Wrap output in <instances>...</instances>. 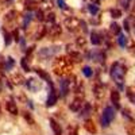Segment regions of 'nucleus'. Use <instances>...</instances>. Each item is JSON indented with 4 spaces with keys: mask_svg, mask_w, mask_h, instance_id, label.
<instances>
[{
    "mask_svg": "<svg viewBox=\"0 0 135 135\" xmlns=\"http://www.w3.org/2000/svg\"><path fill=\"white\" fill-rule=\"evenodd\" d=\"M126 131H127L128 135H135V124H127Z\"/></svg>",
    "mask_w": 135,
    "mask_h": 135,
    "instance_id": "cd10ccee",
    "label": "nucleus"
},
{
    "mask_svg": "<svg viewBox=\"0 0 135 135\" xmlns=\"http://www.w3.org/2000/svg\"><path fill=\"white\" fill-rule=\"evenodd\" d=\"M76 43H77V47L80 46V47H85V45H86V39L85 38H83V37H78L77 38V41H76Z\"/></svg>",
    "mask_w": 135,
    "mask_h": 135,
    "instance_id": "bb28decb",
    "label": "nucleus"
},
{
    "mask_svg": "<svg viewBox=\"0 0 135 135\" xmlns=\"http://www.w3.org/2000/svg\"><path fill=\"white\" fill-rule=\"evenodd\" d=\"M111 15H112V18H115V19L120 18V16H122L120 8H112V9H111Z\"/></svg>",
    "mask_w": 135,
    "mask_h": 135,
    "instance_id": "5701e85b",
    "label": "nucleus"
},
{
    "mask_svg": "<svg viewBox=\"0 0 135 135\" xmlns=\"http://www.w3.org/2000/svg\"><path fill=\"white\" fill-rule=\"evenodd\" d=\"M55 101H57V93H55L54 88H53V84H51V85H50V95H49V97H47V105H49V107L54 105Z\"/></svg>",
    "mask_w": 135,
    "mask_h": 135,
    "instance_id": "1a4fd4ad",
    "label": "nucleus"
},
{
    "mask_svg": "<svg viewBox=\"0 0 135 135\" xmlns=\"http://www.w3.org/2000/svg\"><path fill=\"white\" fill-rule=\"evenodd\" d=\"M27 86L31 89V91H34V92H37L38 89L41 88V81H38V80H35V78H30V80L27 81Z\"/></svg>",
    "mask_w": 135,
    "mask_h": 135,
    "instance_id": "9d476101",
    "label": "nucleus"
},
{
    "mask_svg": "<svg viewBox=\"0 0 135 135\" xmlns=\"http://www.w3.org/2000/svg\"><path fill=\"white\" fill-rule=\"evenodd\" d=\"M83 105H84L83 97H76L72 103H70V109L74 111V112H77V111H80V109L83 108Z\"/></svg>",
    "mask_w": 135,
    "mask_h": 135,
    "instance_id": "0eeeda50",
    "label": "nucleus"
},
{
    "mask_svg": "<svg viewBox=\"0 0 135 135\" xmlns=\"http://www.w3.org/2000/svg\"><path fill=\"white\" fill-rule=\"evenodd\" d=\"M15 65V61H14V58H7V65H6V69H11Z\"/></svg>",
    "mask_w": 135,
    "mask_h": 135,
    "instance_id": "2f4dec72",
    "label": "nucleus"
},
{
    "mask_svg": "<svg viewBox=\"0 0 135 135\" xmlns=\"http://www.w3.org/2000/svg\"><path fill=\"white\" fill-rule=\"evenodd\" d=\"M131 2H132V0H118V4L120 6L122 9L127 11L130 8V6H131Z\"/></svg>",
    "mask_w": 135,
    "mask_h": 135,
    "instance_id": "aec40b11",
    "label": "nucleus"
},
{
    "mask_svg": "<svg viewBox=\"0 0 135 135\" xmlns=\"http://www.w3.org/2000/svg\"><path fill=\"white\" fill-rule=\"evenodd\" d=\"M83 73H84V76H85V77H92L93 70H92V68H91V66H84Z\"/></svg>",
    "mask_w": 135,
    "mask_h": 135,
    "instance_id": "b1692460",
    "label": "nucleus"
},
{
    "mask_svg": "<svg viewBox=\"0 0 135 135\" xmlns=\"http://www.w3.org/2000/svg\"><path fill=\"white\" fill-rule=\"evenodd\" d=\"M124 76H126V66L123 62L116 61L111 66V77L120 88H123V83H124Z\"/></svg>",
    "mask_w": 135,
    "mask_h": 135,
    "instance_id": "f257e3e1",
    "label": "nucleus"
},
{
    "mask_svg": "<svg viewBox=\"0 0 135 135\" xmlns=\"http://www.w3.org/2000/svg\"><path fill=\"white\" fill-rule=\"evenodd\" d=\"M53 6H54V2H53V0H42V8H43L45 11L51 9Z\"/></svg>",
    "mask_w": 135,
    "mask_h": 135,
    "instance_id": "4be33fe9",
    "label": "nucleus"
},
{
    "mask_svg": "<svg viewBox=\"0 0 135 135\" xmlns=\"http://www.w3.org/2000/svg\"><path fill=\"white\" fill-rule=\"evenodd\" d=\"M93 92H95V96L97 99H103V96H104V88L101 86L100 84H96L95 88H93Z\"/></svg>",
    "mask_w": 135,
    "mask_h": 135,
    "instance_id": "4468645a",
    "label": "nucleus"
},
{
    "mask_svg": "<svg viewBox=\"0 0 135 135\" xmlns=\"http://www.w3.org/2000/svg\"><path fill=\"white\" fill-rule=\"evenodd\" d=\"M85 130L88 131V132H91V134H96V124L93 123V120H91V119H88L86 122H85Z\"/></svg>",
    "mask_w": 135,
    "mask_h": 135,
    "instance_id": "f8f14e48",
    "label": "nucleus"
},
{
    "mask_svg": "<svg viewBox=\"0 0 135 135\" xmlns=\"http://www.w3.org/2000/svg\"><path fill=\"white\" fill-rule=\"evenodd\" d=\"M9 81L12 83L14 85H22L25 83V77L22 73H12L9 77Z\"/></svg>",
    "mask_w": 135,
    "mask_h": 135,
    "instance_id": "423d86ee",
    "label": "nucleus"
},
{
    "mask_svg": "<svg viewBox=\"0 0 135 135\" xmlns=\"http://www.w3.org/2000/svg\"><path fill=\"white\" fill-rule=\"evenodd\" d=\"M118 42H119V45H120L122 47H126V45H127V37L124 35V34L119 32L118 34Z\"/></svg>",
    "mask_w": 135,
    "mask_h": 135,
    "instance_id": "412c9836",
    "label": "nucleus"
},
{
    "mask_svg": "<svg viewBox=\"0 0 135 135\" xmlns=\"http://www.w3.org/2000/svg\"><path fill=\"white\" fill-rule=\"evenodd\" d=\"M61 32H62L61 27H60L58 25L53 23V25H51V27H50V30H49V35H50L51 38H57V37H60V35H61Z\"/></svg>",
    "mask_w": 135,
    "mask_h": 135,
    "instance_id": "6e6552de",
    "label": "nucleus"
},
{
    "mask_svg": "<svg viewBox=\"0 0 135 135\" xmlns=\"http://www.w3.org/2000/svg\"><path fill=\"white\" fill-rule=\"evenodd\" d=\"M132 30H134V34H135V19L132 20Z\"/></svg>",
    "mask_w": 135,
    "mask_h": 135,
    "instance_id": "4c0bfd02",
    "label": "nucleus"
},
{
    "mask_svg": "<svg viewBox=\"0 0 135 135\" xmlns=\"http://www.w3.org/2000/svg\"><path fill=\"white\" fill-rule=\"evenodd\" d=\"M58 2V6L61 7V8H65V3H64V0H57Z\"/></svg>",
    "mask_w": 135,
    "mask_h": 135,
    "instance_id": "e433bc0d",
    "label": "nucleus"
},
{
    "mask_svg": "<svg viewBox=\"0 0 135 135\" xmlns=\"http://www.w3.org/2000/svg\"><path fill=\"white\" fill-rule=\"evenodd\" d=\"M47 31H46V28H45L43 26L42 27H39V31H38V35H37V39H42L43 38V35L46 34Z\"/></svg>",
    "mask_w": 135,
    "mask_h": 135,
    "instance_id": "c756f323",
    "label": "nucleus"
},
{
    "mask_svg": "<svg viewBox=\"0 0 135 135\" xmlns=\"http://www.w3.org/2000/svg\"><path fill=\"white\" fill-rule=\"evenodd\" d=\"M50 126H51V128H53V131H54L55 135H62V130H61L60 124L54 119H50Z\"/></svg>",
    "mask_w": 135,
    "mask_h": 135,
    "instance_id": "2eb2a0df",
    "label": "nucleus"
},
{
    "mask_svg": "<svg viewBox=\"0 0 135 135\" xmlns=\"http://www.w3.org/2000/svg\"><path fill=\"white\" fill-rule=\"evenodd\" d=\"M25 6L28 11H34V9H37L38 7V3L35 2V0H26L25 2Z\"/></svg>",
    "mask_w": 135,
    "mask_h": 135,
    "instance_id": "6ab92c4d",
    "label": "nucleus"
},
{
    "mask_svg": "<svg viewBox=\"0 0 135 135\" xmlns=\"http://www.w3.org/2000/svg\"><path fill=\"white\" fill-rule=\"evenodd\" d=\"M37 19H38V20H45L43 11H42V9H37Z\"/></svg>",
    "mask_w": 135,
    "mask_h": 135,
    "instance_id": "72a5a7b5",
    "label": "nucleus"
},
{
    "mask_svg": "<svg viewBox=\"0 0 135 135\" xmlns=\"http://www.w3.org/2000/svg\"><path fill=\"white\" fill-rule=\"evenodd\" d=\"M6 108H7V111L9 112V114H12V115H18V107H16V104L14 103V101L8 100L7 103H6Z\"/></svg>",
    "mask_w": 135,
    "mask_h": 135,
    "instance_id": "9b49d317",
    "label": "nucleus"
},
{
    "mask_svg": "<svg viewBox=\"0 0 135 135\" xmlns=\"http://www.w3.org/2000/svg\"><path fill=\"white\" fill-rule=\"evenodd\" d=\"M111 31L118 35V34L120 32V26H119V25H116V23H112V25H111Z\"/></svg>",
    "mask_w": 135,
    "mask_h": 135,
    "instance_id": "c85d7f7f",
    "label": "nucleus"
},
{
    "mask_svg": "<svg viewBox=\"0 0 135 135\" xmlns=\"http://www.w3.org/2000/svg\"><path fill=\"white\" fill-rule=\"evenodd\" d=\"M45 20L47 22V23H50V25H53L54 22H55V15L53 14V12H50V14H47L46 16H45Z\"/></svg>",
    "mask_w": 135,
    "mask_h": 135,
    "instance_id": "a878e982",
    "label": "nucleus"
},
{
    "mask_svg": "<svg viewBox=\"0 0 135 135\" xmlns=\"http://www.w3.org/2000/svg\"><path fill=\"white\" fill-rule=\"evenodd\" d=\"M91 42H92L93 45H100V43H101V37H100L99 32L92 31V34H91Z\"/></svg>",
    "mask_w": 135,
    "mask_h": 135,
    "instance_id": "f3484780",
    "label": "nucleus"
},
{
    "mask_svg": "<svg viewBox=\"0 0 135 135\" xmlns=\"http://www.w3.org/2000/svg\"><path fill=\"white\" fill-rule=\"evenodd\" d=\"M15 15H16V14H15V11H11V12H8V14H7L6 19H7V20H11V19L14 20V19H15Z\"/></svg>",
    "mask_w": 135,
    "mask_h": 135,
    "instance_id": "c9c22d12",
    "label": "nucleus"
},
{
    "mask_svg": "<svg viewBox=\"0 0 135 135\" xmlns=\"http://www.w3.org/2000/svg\"><path fill=\"white\" fill-rule=\"evenodd\" d=\"M114 119H115V109H114V107H109V105L105 107L104 111H103V114H101V119H100L101 126H103L104 128L108 127Z\"/></svg>",
    "mask_w": 135,
    "mask_h": 135,
    "instance_id": "7ed1b4c3",
    "label": "nucleus"
},
{
    "mask_svg": "<svg viewBox=\"0 0 135 135\" xmlns=\"http://www.w3.org/2000/svg\"><path fill=\"white\" fill-rule=\"evenodd\" d=\"M64 25H65V27H66V30H68V31H70V32H76L78 28H80L81 22L78 20L77 18H74V16H69V18H66V19H65Z\"/></svg>",
    "mask_w": 135,
    "mask_h": 135,
    "instance_id": "20e7f679",
    "label": "nucleus"
},
{
    "mask_svg": "<svg viewBox=\"0 0 135 135\" xmlns=\"http://www.w3.org/2000/svg\"><path fill=\"white\" fill-rule=\"evenodd\" d=\"M89 112H91V105H89V104H85V108L83 109V114H81V116H85V115H88Z\"/></svg>",
    "mask_w": 135,
    "mask_h": 135,
    "instance_id": "473e14b6",
    "label": "nucleus"
},
{
    "mask_svg": "<svg viewBox=\"0 0 135 135\" xmlns=\"http://www.w3.org/2000/svg\"><path fill=\"white\" fill-rule=\"evenodd\" d=\"M111 100L115 104V107H120V95L118 91H112L111 92Z\"/></svg>",
    "mask_w": 135,
    "mask_h": 135,
    "instance_id": "ddd939ff",
    "label": "nucleus"
},
{
    "mask_svg": "<svg viewBox=\"0 0 135 135\" xmlns=\"http://www.w3.org/2000/svg\"><path fill=\"white\" fill-rule=\"evenodd\" d=\"M66 53L70 55V58H72L74 62H81V61H83L81 54L77 51V49H74L73 45H68V46H66Z\"/></svg>",
    "mask_w": 135,
    "mask_h": 135,
    "instance_id": "39448f33",
    "label": "nucleus"
},
{
    "mask_svg": "<svg viewBox=\"0 0 135 135\" xmlns=\"http://www.w3.org/2000/svg\"><path fill=\"white\" fill-rule=\"evenodd\" d=\"M32 19V16H31V14H27V15H25V27H27L28 26V23H30V20Z\"/></svg>",
    "mask_w": 135,
    "mask_h": 135,
    "instance_id": "f704fd0d",
    "label": "nucleus"
},
{
    "mask_svg": "<svg viewBox=\"0 0 135 135\" xmlns=\"http://www.w3.org/2000/svg\"><path fill=\"white\" fill-rule=\"evenodd\" d=\"M65 135H78V127L74 126V124H69L66 128Z\"/></svg>",
    "mask_w": 135,
    "mask_h": 135,
    "instance_id": "a211bd4d",
    "label": "nucleus"
},
{
    "mask_svg": "<svg viewBox=\"0 0 135 135\" xmlns=\"http://www.w3.org/2000/svg\"><path fill=\"white\" fill-rule=\"evenodd\" d=\"M69 85H70V81L69 80H64L61 83V95L62 96H66L68 92H69Z\"/></svg>",
    "mask_w": 135,
    "mask_h": 135,
    "instance_id": "dca6fc26",
    "label": "nucleus"
},
{
    "mask_svg": "<svg viewBox=\"0 0 135 135\" xmlns=\"http://www.w3.org/2000/svg\"><path fill=\"white\" fill-rule=\"evenodd\" d=\"M22 68L25 69V72H30V66H28V64H27V58L22 60Z\"/></svg>",
    "mask_w": 135,
    "mask_h": 135,
    "instance_id": "7c9ffc66",
    "label": "nucleus"
},
{
    "mask_svg": "<svg viewBox=\"0 0 135 135\" xmlns=\"http://www.w3.org/2000/svg\"><path fill=\"white\" fill-rule=\"evenodd\" d=\"M72 70V62L66 57H60L54 62V73L58 76H66Z\"/></svg>",
    "mask_w": 135,
    "mask_h": 135,
    "instance_id": "f03ea898",
    "label": "nucleus"
},
{
    "mask_svg": "<svg viewBox=\"0 0 135 135\" xmlns=\"http://www.w3.org/2000/svg\"><path fill=\"white\" fill-rule=\"evenodd\" d=\"M88 9H89V12H91L92 15H96L99 12V6L97 4H89L88 6Z\"/></svg>",
    "mask_w": 135,
    "mask_h": 135,
    "instance_id": "393cba45",
    "label": "nucleus"
}]
</instances>
